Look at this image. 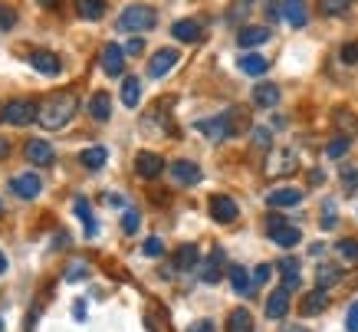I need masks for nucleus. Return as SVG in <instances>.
Returning a JSON list of instances; mask_svg holds the SVG:
<instances>
[{
    "label": "nucleus",
    "instance_id": "nucleus-39",
    "mask_svg": "<svg viewBox=\"0 0 358 332\" xmlns=\"http://www.w3.org/2000/svg\"><path fill=\"white\" fill-rule=\"evenodd\" d=\"M335 217H339L335 204H332V201H325V208H322V227H325V231H332V227H335Z\"/></svg>",
    "mask_w": 358,
    "mask_h": 332
},
{
    "label": "nucleus",
    "instance_id": "nucleus-58",
    "mask_svg": "<svg viewBox=\"0 0 358 332\" xmlns=\"http://www.w3.org/2000/svg\"><path fill=\"white\" fill-rule=\"evenodd\" d=\"M0 210H3V201H0Z\"/></svg>",
    "mask_w": 358,
    "mask_h": 332
},
{
    "label": "nucleus",
    "instance_id": "nucleus-41",
    "mask_svg": "<svg viewBox=\"0 0 358 332\" xmlns=\"http://www.w3.org/2000/svg\"><path fill=\"white\" fill-rule=\"evenodd\" d=\"M142 250H145V257H161V254H164V244H161V237H148Z\"/></svg>",
    "mask_w": 358,
    "mask_h": 332
},
{
    "label": "nucleus",
    "instance_id": "nucleus-9",
    "mask_svg": "<svg viewBox=\"0 0 358 332\" xmlns=\"http://www.w3.org/2000/svg\"><path fill=\"white\" fill-rule=\"evenodd\" d=\"M125 69V47L119 43H105L102 49V73L105 76H122Z\"/></svg>",
    "mask_w": 358,
    "mask_h": 332
},
{
    "label": "nucleus",
    "instance_id": "nucleus-43",
    "mask_svg": "<svg viewBox=\"0 0 358 332\" xmlns=\"http://www.w3.org/2000/svg\"><path fill=\"white\" fill-rule=\"evenodd\" d=\"M342 63L358 66V43H346V47H342Z\"/></svg>",
    "mask_w": 358,
    "mask_h": 332
},
{
    "label": "nucleus",
    "instance_id": "nucleus-22",
    "mask_svg": "<svg viewBox=\"0 0 358 332\" xmlns=\"http://www.w3.org/2000/svg\"><path fill=\"white\" fill-rule=\"evenodd\" d=\"M250 96H253V106H259V109H273V106L280 102V86H273V83H259Z\"/></svg>",
    "mask_w": 358,
    "mask_h": 332
},
{
    "label": "nucleus",
    "instance_id": "nucleus-25",
    "mask_svg": "<svg viewBox=\"0 0 358 332\" xmlns=\"http://www.w3.org/2000/svg\"><path fill=\"white\" fill-rule=\"evenodd\" d=\"M79 161L86 165L89 172H99L102 165L109 161V148H102V145H92V148H83V155H79Z\"/></svg>",
    "mask_w": 358,
    "mask_h": 332
},
{
    "label": "nucleus",
    "instance_id": "nucleus-33",
    "mask_svg": "<svg viewBox=\"0 0 358 332\" xmlns=\"http://www.w3.org/2000/svg\"><path fill=\"white\" fill-rule=\"evenodd\" d=\"M352 0H319V13L322 17H342L348 10Z\"/></svg>",
    "mask_w": 358,
    "mask_h": 332
},
{
    "label": "nucleus",
    "instance_id": "nucleus-5",
    "mask_svg": "<svg viewBox=\"0 0 358 332\" xmlns=\"http://www.w3.org/2000/svg\"><path fill=\"white\" fill-rule=\"evenodd\" d=\"M234 119V112H223V115H217V119H201L198 122V132H204L207 138H214V142H221V138H230L237 132V125L230 122Z\"/></svg>",
    "mask_w": 358,
    "mask_h": 332
},
{
    "label": "nucleus",
    "instance_id": "nucleus-21",
    "mask_svg": "<svg viewBox=\"0 0 358 332\" xmlns=\"http://www.w3.org/2000/svg\"><path fill=\"white\" fill-rule=\"evenodd\" d=\"M283 17L289 26H306L309 17H306V0H283Z\"/></svg>",
    "mask_w": 358,
    "mask_h": 332
},
{
    "label": "nucleus",
    "instance_id": "nucleus-54",
    "mask_svg": "<svg viewBox=\"0 0 358 332\" xmlns=\"http://www.w3.org/2000/svg\"><path fill=\"white\" fill-rule=\"evenodd\" d=\"M0 273H7V257L0 254Z\"/></svg>",
    "mask_w": 358,
    "mask_h": 332
},
{
    "label": "nucleus",
    "instance_id": "nucleus-52",
    "mask_svg": "<svg viewBox=\"0 0 358 332\" xmlns=\"http://www.w3.org/2000/svg\"><path fill=\"white\" fill-rule=\"evenodd\" d=\"M322 178H325L322 172H312V174H309V181H312V185H322Z\"/></svg>",
    "mask_w": 358,
    "mask_h": 332
},
{
    "label": "nucleus",
    "instance_id": "nucleus-14",
    "mask_svg": "<svg viewBox=\"0 0 358 332\" xmlns=\"http://www.w3.org/2000/svg\"><path fill=\"white\" fill-rule=\"evenodd\" d=\"M168 172H171V178L178 181V185H187V188H191V185H198V181H201V168L194 165V161H185V158H181V161H174Z\"/></svg>",
    "mask_w": 358,
    "mask_h": 332
},
{
    "label": "nucleus",
    "instance_id": "nucleus-34",
    "mask_svg": "<svg viewBox=\"0 0 358 332\" xmlns=\"http://www.w3.org/2000/svg\"><path fill=\"white\" fill-rule=\"evenodd\" d=\"M335 250H339V257L346 260V263H358V240L346 237V240H339V244H335Z\"/></svg>",
    "mask_w": 358,
    "mask_h": 332
},
{
    "label": "nucleus",
    "instance_id": "nucleus-49",
    "mask_svg": "<svg viewBox=\"0 0 358 332\" xmlns=\"http://www.w3.org/2000/svg\"><path fill=\"white\" fill-rule=\"evenodd\" d=\"M187 332H217V329H214V322H210V319H198Z\"/></svg>",
    "mask_w": 358,
    "mask_h": 332
},
{
    "label": "nucleus",
    "instance_id": "nucleus-44",
    "mask_svg": "<svg viewBox=\"0 0 358 332\" xmlns=\"http://www.w3.org/2000/svg\"><path fill=\"white\" fill-rule=\"evenodd\" d=\"M346 329L348 332H358V303H352L346 313Z\"/></svg>",
    "mask_w": 358,
    "mask_h": 332
},
{
    "label": "nucleus",
    "instance_id": "nucleus-27",
    "mask_svg": "<svg viewBox=\"0 0 358 332\" xmlns=\"http://www.w3.org/2000/svg\"><path fill=\"white\" fill-rule=\"evenodd\" d=\"M227 332H253V316H250V309H234L230 316H227Z\"/></svg>",
    "mask_w": 358,
    "mask_h": 332
},
{
    "label": "nucleus",
    "instance_id": "nucleus-28",
    "mask_svg": "<svg viewBox=\"0 0 358 332\" xmlns=\"http://www.w3.org/2000/svg\"><path fill=\"white\" fill-rule=\"evenodd\" d=\"M280 273H283V286L296 290L299 286V260L296 257H283L280 260Z\"/></svg>",
    "mask_w": 358,
    "mask_h": 332
},
{
    "label": "nucleus",
    "instance_id": "nucleus-15",
    "mask_svg": "<svg viewBox=\"0 0 358 332\" xmlns=\"http://www.w3.org/2000/svg\"><path fill=\"white\" fill-rule=\"evenodd\" d=\"M289 293H293V290H286V286H280V290L270 293V299H266V316H270V319H283L286 313H289Z\"/></svg>",
    "mask_w": 358,
    "mask_h": 332
},
{
    "label": "nucleus",
    "instance_id": "nucleus-31",
    "mask_svg": "<svg viewBox=\"0 0 358 332\" xmlns=\"http://www.w3.org/2000/svg\"><path fill=\"white\" fill-rule=\"evenodd\" d=\"M76 13H79L83 20H102L105 3H102V0H76Z\"/></svg>",
    "mask_w": 358,
    "mask_h": 332
},
{
    "label": "nucleus",
    "instance_id": "nucleus-32",
    "mask_svg": "<svg viewBox=\"0 0 358 332\" xmlns=\"http://www.w3.org/2000/svg\"><path fill=\"white\" fill-rule=\"evenodd\" d=\"M138 99H142V83H138L135 76H125L122 79V102L128 109H135Z\"/></svg>",
    "mask_w": 358,
    "mask_h": 332
},
{
    "label": "nucleus",
    "instance_id": "nucleus-40",
    "mask_svg": "<svg viewBox=\"0 0 358 332\" xmlns=\"http://www.w3.org/2000/svg\"><path fill=\"white\" fill-rule=\"evenodd\" d=\"M17 26V10L13 7H0V30H13Z\"/></svg>",
    "mask_w": 358,
    "mask_h": 332
},
{
    "label": "nucleus",
    "instance_id": "nucleus-13",
    "mask_svg": "<svg viewBox=\"0 0 358 332\" xmlns=\"http://www.w3.org/2000/svg\"><path fill=\"white\" fill-rule=\"evenodd\" d=\"M26 161H30V165H40V168L53 165L50 142H43V138H30V142H26Z\"/></svg>",
    "mask_w": 358,
    "mask_h": 332
},
{
    "label": "nucleus",
    "instance_id": "nucleus-36",
    "mask_svg": "<svg viewBox=\"0 0 358 332\" xmlns=\"http://www.w3.org/2000/svg\"><path fill=\"white\" fill-rule=\"evenodd\" d=\"M250 7H253V0H234V3H230V10H227V20H230V24H237V20H240Z\"/></svg>",
    "mask_w": 358,
    "mask_h": 332
},
{
    "label": "nucleus",
    "instance_id": "nucleus-50",
    "mask_svg": "<svg viewBox=\"0 0 358 332\" xmlns=\"http://www.w3.org/2000/svg\"><path fill=\"white\" fill-rule=\"evenodd\" d=\"M342 185H346V188H355V185H358V172H342Z\"/></svg>",
    "mask_w": 358,
    "mask_h": 332
},
{
    "label": "nucleus",
    "instance_id": "nucleus-38",
    "mask_svg": "<svg viewBox=\"0 0 358 332\" xmlns=\"http://www.w3.org/2000/svg\"><path fill=\"white\" fill-rule=\"evenodd\" d=\"M346 151H348V138H332V142L325 145V155H329V158H342Z\"/></svg>",
    "mask_w": 358,
    "mask_h": 332
},
{
    "label": "nucleus",
    "instance_id": "nucleus-56",
    "mask_svg": "<svg viewBox=\"0 0 358 332\" xmlns=\"http://www.w3.org/2000/svg\"><path fill=\"white\" fill-rule=\"evenodd\" d=\"M40 3H43V7H56L60 0H40Z\"/></svg>",
    "mask_w": 358,
    "mask_h": 332
},
{
    "label": "nucleus",
    "instance_id": "nucleus-7",
    "mask_svg": "<svg viewBox=\"0 0 358 332\" xmlns=\"http://www.w3.org/2000/svg\"><path fill=\"white\" fill-rule=\"evenodd\" d=\"M210 217L217 224H234L237 221V214H240V208H237V201H230L227 194H214L210 197Z\"/></svg>",
    "mask_w": 358,
    "mask_h": 332
},
{
    "label": "nucleus",
    "instance_id": "nucleus-55",
    "mask_svg": "<svg viewBox=\"0 0 358 332\" xmlns=\"http://www.w3.org/2000/svg\"><path fill=\"white\" fill-rule=\"evenodd\" d=\"M283 332H309V329H302V326H289V329H283Z\"/></svg>",
    "mask_w": 358,
    "mask_h": 332
},
{
    "label": "nucleus",
    "instance_id": "nucleus-46",
    "mask_svg": "<svg viewBox=\"0 0 358 332\" xmlns=\"http://www.w3.org/2000/svg\"><path fill=\"white\" fill-rule=\"evenodd\" d=\"M142 49H145V40H142V37H132L128 43H125V56H138Z\"/></svg>",
    "mask_w": 358,
    "mask_h": 332
},
{
    "label": "nucleus",
    "instance_id": "nucleus-10",
    "mask_svg": "<svg viewBox=\"0 0 358 332\" xmlns=\"http://www.w3.org/2000/svg\"><path fill=\"white\" fill-rule=\"evenodd\" d=\"M10 188H13V194L17 197H24V201H33V197L43 191V181H40V174H17L10 181Z\"/></svg>",
    "mask_w": 358,
    "mask_h": 332
},
{
    "label": "nucleus",
    "instance_id": "nucleus-51",
    "mask_svg": "<svg viewBox=\"0 0 358 332\" xmlns=\"http://www.w3.org/2000/svg\"><path fill=\"white\" fill-rule=\"evenodd\" d=\"M105 204H112V208H125V197L122 194H105Z\"/></svg>",
    "mask_w": 358,
    "mask_h": 332
},
{
    "label": "nucleus",
    "instance_id": "nucleus-20",
    "mask_svg": "<svg viewBox=\"0 0 358 332\" xmlns=\"http://www.w3.org/2000/svg\"><path fill=\"white\" fill-rule=\"evenodd\" d=\"M171 37L181 40V43H198V40L204 37V30H201L198 20H178V24L171 26Z\"/></svg>",
    "mask_w": 358,
    "mask_h": 332
},
{
    "label": "nucleus",
    "instance_id": "nucleus-1",
    "mask_svg": "<svg viewBox=\"0 0 358 332\" xmlns=\"http://www.w3.org/2000/svg\"><path fill=\"white\" fill-rule=\"evenodd\" d=\"M76 109H79L76 92H56V96L43 99V106H40V125H43V128H50V132L66 128V125L73 122Z\"/></svg>",
    "mask_w": 358,
    "mask_h": 332
},
{
    "label": "nucleus",
    "instance_id": "nucleus-18",
    "mask_svg": "<svg viewBox=\"0 0 358 332\" xmlns=\"http://www.w3.org/2000/svg\"><path fill=\"white\" fill-rule=\"evenodd\" d=\"M329 306V293H325V290H312V293H306L302 296V303H299V313H302V316H319L322 309Z\"/></svg>",
    "mask_w": 358,
    "mask_h": 332
},
{
    "label": "nucleus",
    "instance_id": "nucleus-2",
    "mask_svg": "<svg viewBox=\"0 0 358 332\" xmlns=\"http://www.w3.org/2000/svg\"><path fill=\"white\" fill-rule=\"evenodd\" d=\"M158 24V13L155 7L148 3H132V7H125L122 17H119V26H122L125 33H145L151 26Z\"/></svg>",
    "mask_w": 358,
    "mask_h": 332
},
{
    "label": "nucleus",
    "instance_id": "nucleus-48",
    "mask_svg": "<svg viewBox=\"0 0 358 332\" xmlns=\"http://www.w3.org/2000/svg\"><path fill=\"white\" fill-rule=\"evenodd\" d=\"M253 142H257V148H270V132L266 128H253Z\"/></svg>",
    "mask_w": 358,
    "mask_h": 332
},
{
    "label": "nucleus",
    "instance_id": "nucleus-3",
    "mask_svg": "<svg viewBox=\"0 0 358 332\" xmlns=\"http://www.w3.org/2000/svg\"><path fill=\"white\" fill-rule=\"evenodd\" d=\"M33 119H40V106H33L30 99H10L0 109V122L7 125H30Z\"/></svg>",
    "mask_w": 358,
    "mask_h": 332
},
{
    "label": "nucleus",
    "instance_id": "nucleus-6",
    "mask_svg": "<svg viewBox=\"0 0 358 332\" xmlns=\"http://www.w3.org/2000/svg\"><path fill=\"white\" fill-rule=\"evenodd\" d=\"M135 172H138V178L155 181V178H161V172H164V158L155 155V151H138L135 155Z\"/></svg>",
    "mask_w": 358,
    "mask_h": 332
},
{
    "label": "nucleus",
    "instance_id": "nucleus-19",
    "mask_svg": "<svg viewBox=\"0 0 358 332\" xmlns=\"http://www.w3.org/2000/svg\"><path fill=\"white\" fill-rule=\"evenodd\" d=\"M227 276H230V286H234V293L237 296H253V280H250V273L240 267V263H234L230 270H227Z\"/></svg>",
    "mask_w": 358,
    "mask_h": 332
},
{
    "label": "nucleus",
    "instance_id": "nucleus-47",
    "mask_svg": "<svg viewBox=\"0 0 358 332\" xmlns=\"http://www.w3.org/2000/svg\"><path fill=\"white\" fill-rule=\"evenodd\" d=\"M86 273H89L86 263H73V267H69V273H66V280H69V283H76V280H79V276H86Z\"/></svg>",
    "mask_w": 358,
    "mask_h": 332
},
{
    "label": "nucleus",
    "instance_id": "nucleus-8",
    "mask_svg": "<svg viewBox=\"0 0 358 332\" xmlns=\"http://www.w3.org/2000/svg\"><path fill=\"white\" fill-rule=\"evenodd\" d=\"M174 66H178V49L164 47V49H158V53L148 60V76H151V79H161V76L171 73Z\"/></svg>",
    "mask_w": 358,
    "mask_h": 332
},
{
    "label": "nucleus",
    "instance_id": "nucleus-24",
    "mask_svg": "<svg viewBox=\"0 0 358 332\" xmlns=\"http://www.w3.org/2000/svg\"><path fill=\"white\" fill-rule=\"evenodd\" d=\"M73 210H76V217H79V221L86 224V237H96V234H99V221L92 217V208H89V201H86V197H76Z\"/></svg>",
    "mask_w": 358,
    "mask_h": 332
},
{
    "label": "nucleus",
    "instance_id": "nucleus-26",
    "mask_svg": "<svg viewBox=\"0 0 358 332\" xmlns=\"http://www.w3.org/2000/svg\"><path fill=\"white\" fill-rule=\"evenodd\" d=\"M237 66H240V73H244V76H263L266 69H270V63L263 60L259 53H247V56H240V63H237Z\"/></svg>",
    "mask_w": 358,
    "mask_h": 332
},
{
    "label": "nucleus",
    "instance_id": "nucleus-16",
    "mask_svg": "<svg viewBox=\"0 0 358 332\" xmlns=\"http://www.w3.org/2000/svg\"><path fill=\"white\" fill-rule=\"evenodd\" d=\"M237 43L244 49L263 47V43H270V26H244V30L237 33Z\"/></svg>",
    "mask_w": 358,
    "mask_h": 332
},
{
    "label": "nucleus",
    "instance_id": "nucleus-29",
    "mask_svg": "<svg viewBox=\"0 0 358 332\" xmlns=\"http://www.w3.org/2000/svg\"><path fill=\"white\" fill-rule=\"evenodd\" d=\"M223 263H227V254H223V250H214L210 260H207V267H204V273H201V276H204V283H217V280H221Z\"/></svg>",
    "mask_w": 358,
    "mask_h": 332
},
{
    "label": "nucleus",
    "instance_id": "nucleus-42",
    "mask_svg": "<svg viewBox=\"0 0 358 332\" xmlns=\"http://www.w3.org/2000/svg\"><path fill=\"white\" fill-rule=\"evenodd\" d=\"M122 231L125 234H135L138 231V210H125L122 214Z\"/></svg>",
    "mask_w": 358,
    "mask_h": 332
},
{
    "label": "nucleus",
    "instance_id": "nucleus-53",
    "mask_svg": "<svg viewBox=\"0 0 358 332\" xmlns=\"http://www.w3.org/2000/svg\"><path fill=\"white\" fill-rule=\"evenodd\" d=\"M7 148H10L7 145V138H0V158H7Z\"/></svg>",
    "mask_w": 358,
    "mask_h": 332
},
{
    "label": "nucleus",
    "instance_id": "nucleus-30",
    "mask_svg": "<svg viewBox=\"0 0 358 332\" xmlns=\"http://www.w3.org/2000/svg\"><path fill=\"white\" fill-rule=\"evenodd\" d=\"M198 260H201L198 257V247L185 244L178 254H174V267H178V270H194V267H198Z\"/></svg>",
    "mask_w": 358,
    "mask_h": 332
},
{
    "label": "nucleus",
    "instance_id": "nucleus-23",
    "mask_svg": "<svg viewBox=\"0 0 358 332\" xmlns=\"http://www.w3.org/2000/svg\"><path fill=\"white\" fill-rule=\"evenodd\" d=\"M89 115H92L96 122H109V119H112V99H109V92H96V96L89 99Z\"/></svg>",
    "mask_w": 358,
    "mask_h": 332
},
{
    "label": "nucleus",
    "instance_id": "nucleus-11",
    "mask_svg": "<svg viewBox=\"0 0 358 332\" xmlns=\"http://www.w3.org/2000/svg\"><path fill=\"white\" fill-rule=\"evenodd\" d=\"M270 240L280 247H296L299 240H302V234H299V227H293V224L270 221Z\"/></svg>",
    "mask_w": 358,
    "mask_h": 332
},
{
    "label": "nucleus",
    "instance_id": "nucleus-37",
    "mask_svg": "<svg viewBox=\"0 0 358 332\" xmlns=\"http://www.w3.org/2000/svg\"><path fill=\"white\" fill-rule=\"evenodd\" d=\"M335 119H339V125L346 128L348 135H355V132H358V119L352 115V112H342V109H339V112H335Z\"/></svg>",
    "mask_w": 358,
    "mask_h": 332
},
{
    "label": "nucleus",
    "instance_id": "nucleus-45",
    "mask_svg": "<svg viewBox=\"0 0 358 332\" xmlns=\"http://www.w3.org/2000/svg\"><path fill=\"white\" fill-rule=\"evenodd\" d=\"M270 276H273V267L270 263H259L257 270H253V283H266Z\"/></svg>",
    "mask_w": 358,
    "mask_h": 332
},
{
    "label": "nucleus",
    "instance_id": "nucleus-12",
    "mask_svg": "<svg viewBox=\"0 0 358 332\" xmlns=\"http://www.w3.org/2000/svg\"><path fill=\"white\" fill-rule=\"evenodd\" d=\"M30 66H33L37 73H43V76H56L62 69L60 56L50 53V49H33V53H30Z\"/></svg>",
    "mask_w": 358,
    "mask_h": 332
},
{
    "label": "nucleus",
    "instance_id": "nucleus-57",
    "mask_svg": "<svg viewBox=\"0 0 358 332\" xmlns=\"http://www.w3.org/2000/svg\"><path fill=\"white\" fill-rule=\"evenodd\" d=\"M0 332H3V319H0Z\"/></svg>",
    "mask_w": 358,
    "mask_h": 332
},
{
    "label": "nucleus",
    "instance_id": "nucleus-35",
    "mask_svg": "<svg viewBox=\"0 0 358 332\" xmlns=\"http://www.w3.org/2000/svg\"><path fill=\"white\" fill-rule=\"evenodd\" d=\"M316 280H319L322 290H325V286H335V283H339V267H329V263H325V267H319Z\"/></svg>",
    "mask_w": 358,
    "mask_h": 332
},
{
    "label": "nucleus",
    "instance_id": "nucleus-4",
    "mask_svg": "<svg viewBox=\"0 0 358 332\" xmlns=\"http://www.w3.org/2000/svg\"><path fill=\"white\" fill-rule=\"evenodd\" d=\"M296 151L293 148H273L270 158H266V178H283V174H293L296 172Z\"/></svg>",
    "mask_w": 358,
    "mask_h": 332
},
{
    "label": "nucleus",
    "instance_id": "nucleus-17",
    "mask_svg": "<svg viewBox=\"0 0 358 332\" xmlns=\"http://www.w3.org/2000/svg\"><path fill=\"white\" fill-rule=\"evenodd\" d=\"M299 201H302V191L299 188H276L266 194V204L270 208H296Z\"/></svg>",
    "mask_w": 358,
    "mask_h": 332
}]
</instances>
